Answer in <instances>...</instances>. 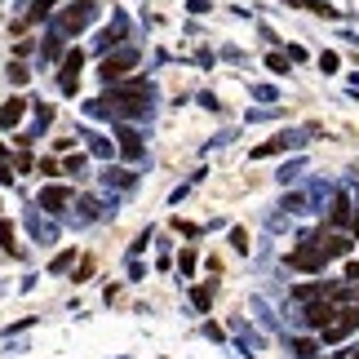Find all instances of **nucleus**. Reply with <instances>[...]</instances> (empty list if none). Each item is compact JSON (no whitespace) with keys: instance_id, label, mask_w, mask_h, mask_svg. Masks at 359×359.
<instances>
[{"instance_id":"obj_24","label":"nucleus","mask_w":359,"mask_h":359,"mask_svg":"<svg viewBox=\"0 0 359 359\" xmlns=\"http://www.w3.org/2000/svg\"><path fill=\"white\" fill-rule=\"evenodd\" d=\"M62 173H72V177H85V173H89V160L76 151V156H67V160H62Z\"/></svg>"},{"instance_id":"obj_39","label":"nucleus","mask_w":359,"mask_h":359,"mask_svg":"<svg viewBox=\"0 0 359 359\" xmlns=\"http://www.w3.org/2000/svg\"><path fill=\"white\" fill-rule=\"evenodd\" d=\"M191 13H209V0H191Z\"/></svg>"},{"instance_id":"obj_40","label":"nucleus","mask_w":359,"mask_h":359,"mask_svg":"<svg viewBox=\"0 0 359 359\" xmlns=\"http://www.w3.org/2000/svg\"><path fill=\"white\" fill-rule=\"evenodd\" d=\"M0 160H9V156H5V142H0Z\"/></svg>"},{"instance_id":"obj_23","label":"nucleus","mask_w":359,"mask_h":359,"mask_svg":"<svg viewBox=\"0 0 359 359\" xmlns=\"http://www.w3.org/2000/svg\"><path fill=\"white\" fill-rule=\"evenodd\" d=\"M284 213H306V191H288V196L280 200Z\"/></svg>"},{"instance_id":"obj_5","label":"nucleus","mask_w":359,"mask_h":359,"mask_svg":"<svg viewBox=\"0 0 359 359\" xmlns=\"http://www.w3.org/2000/svg\"><path fill=\"white\" fill-rule=\"evenodd\" d=\"M306 142H311V133H306V129H284V133H275L271 142L253 147V160H266V156H284V151H302Z\"/></svg>"},{"instance_id":"obj_38","label":"nucleus","mask_w":359,"mask_h":359,"mask_svg":"<svg viewBox=\"0 0 359 359\" xmlns=\"http://www.w3.org/2000/svg\"><path fill=\"white\" fill-rule=\"evenodd\" d=\"M0 182H5V187L13 182V169H9V160H0Z\"/></svg>"},{"instance_id":"obj_28","label":"nucleus","mask_w":359,"mask_h":359,"mask_svg":"<svg viewBox=\"0 0 359 359\" xmlns=\"http://www.w3.org/2000/svg\"><path fill=\"white\" fill-rule=\"evenodd\" d=\"M266 67L275 76H288V53H266Z\"/></svg>"},{"instance_id":"obj_33","label":"nucleus","mask_w":359,"mask_h":359,"mask_svg":"<svg viewBox=\"0 0 359 359\" xmlns=\"http://www.w3.org/2000/svg\"><path fill=\"white\" fill-rule=\"evenodd\" d=\"M231 244H236V253H248V248H253V244H248V231H231Z\"/></svg>"},{"instance_id":"obj_10","label":"nucleus","mask_w":359,"mask_h":359,"mask_svg":"<svg viewBox=\"0 0 359 359\" xmlns=\"http://www.w3.org/2000/svg\"><path fill=\"white\" fill-rule=\"evenodd\" d=\"M102 187L107 191H133L137 187V169H129V164H107V169H102Z\"/></svg>"},{"instance_id":"obj_26","label":"nucleus","mask_w":359,"mask_h":359,"mask_svg":"<svg viewBox=\"0 0 359 359\" xmlns=\"http://www.w3.org/2000/svg\"><path fill=\"white\" fill-rule=\"evenodd\" d=\"M196 266H200L196 248H182V257H177V271H182V280H187V275H196Z\"/></svg>"},{"instance_id":"obj_22","label":"nucleus","mask_w":359,"mask_h":359,"mask_svg":"<svg viewBox=\"0 0 359 359\" xmlns=\"http://www.w3.org/2000/svg\"><path fill=\"white\" fill-rule=\"evenodd\" d=\"M0 248H9V257H27V248L13 244V226L9 222H0Z\"/></svg>"},{"instance_id":"obj_41","label":"nucleus","mask_w":359,"mask_h":359,"mask_svg":"<svg viewBox=\"0 0 359 359\" xmlns=\"http://www.w3.org/2000/svg\"><path fill=\"white\" fill-rule=\"evenodd\" d=\"M355 359H359V351H355Z\"/></svg>"},{"instance_id":"obj_14","label":"nucleus","mask_w":359,"mask_h":359,"mask_svg":"<svg viewBox=\"0 0 359 359\" xmlns=\"http://www.w3.org/2000/svg\"><path fill=\"white\" fill-rule=\"evenodd\" d=\"M32 111H36V120H32V129H27V133L18 137V142H22V147H32V142H36V137H40V133H45V129H49V120H53V107H45V102H32Z\"/></svg>"},{"instance_id":"obj_37","label":"nucleus","mask_w":359,"mask_h":359,"mask_svg":"<svg viewBox=\"0 0 359 359\" xmlns=\"http://www.w3.org/2000/svg\"><path fill=\"white\" fill-rule=\"evenodd\" d=\"M346 284H359V262H346Z\"/></svg>"},{"instance_id":"obj_1","label":"nucleus","mask_w":359,"mask_h":359,"mask_svg":"<svg viewBox=\"0 0 359 359\" xmlns=\"http://www.w3.org/2000/svg\"><path fill=\"white\" fill-rule=\"evenodd\" d=\"M85 111H89L93 120H116V124L151 120V111H156V85H151V80L111 85V93H102V98H89Z\"/></svg>"},{"instance_id":"obj_27","label":"nucleus","mask_w":359,"mask_h":359,"mask_svg":"<svg viewBox=\"0 0 359 359\" xmlns=\"http://www.w3.org/2000/svg\"><path fill=\"white\" fill-rule=\"evenodd\" d=\"M72 262H76V248H62V253L49 262V275H62L67 266H72Z\"/></svg>"},{"instance_id":"obj_30","label":"nucleus","mask_w":359,"mask_h":359,"mask_svg":"<svg viewBox=\"0 0 359 359\" xmlns=\"http://www.w3.org/2000/svg\"><path fill=\"white\" fill-rule=\"evenodd\" d=\"M293 355H297V359H315V341H306V337H293Z\"/></svg>"},{"instance_id":"obj_3","label":"nucleus","mask_w":359,"mask_h":359,"mask_svg":"<svg viewBox=\"0 0 359 359\" xmlns=\"http://www.w3.org/2000/svg\"><path fill=\"white\" fill-rule=\"evenodd\" d=\"M288 266H293V271H306V275L324 271V266H328V253H324L320 236H306V240H302L293 253H288Z\"/></svg>"},{"instance_id":"obj_20","label":"nucleus","mask_w":359,"mask_h":359,"mask_svg":"<svg viewBox=\"0 0 359 359\" xmlns=\"http://www.w3.org/2000/svg\"><path fill=\"white\" fill-rule=\"evenodd\" d=\"M253 315H257V324H262V328L280 333V315L271 311V302H266V297H253Z\"/></svg>"},{"instance_id":"obj_36","label":"nucleus","mask_w":359,"mask_h":359,"mask_svg":"<svg viewBox=\"0 0 359 359\" xmlns=\"http://www.w3.org/2000/svg\"><path fill=\"white\" fill-rule=\"evenodd\" d=\"M147 240H151V231H142V236H137V240H133V248H129V253L137 257V253H142V248H147Z\"/></svg>"},{"instance_id":"obj_4","label":"nucleus","mask_w":359,"mask_h":359,"mask_svg":"<svg viewBox=\"0 0 359 359\" xmlns=\"http://www.w3.org/2000/svg\"><path fill=\"white\" fill-rule=\"evenodd\" d=\"M133 67H137V49H133V45H120L116 53L107 49V58H102V67H98V76L107 80V85H120V80L129 76Z\"/></svg>"},{"instance_id":"obj_9","label":"nucleus","mask_w":359,"mask_h":359,"mask_svg":"<svg viewBox=\"0 0 359 359\" xmlns=\"http://www.w3.org/2000/svg\"><path fill=\"white\" fill-rule=\"evenodd\" d=\"M80 67H85V53H80V49L62 53V76H58V85H62L67 98H72V93L80 89Z\"/></svg>"},{"instance_id":"obj_6","label":"nucleus","mask_w":359,"mask_h":359,"mask_svg":"<svg viewBox=\"0 0 359 359\" xmlns=\"http://www.w3.org/2000/svg\"><path fill=\"white\" fill-rule=\"evenodd\" d=\"M22 222H27V231H32V240H36V244H58V222H53V217L40 209V204L22 213Z\"/></svg>"},{"instance_id":"obj_32","label":"nucleus","mask_w":359,"mask_h":359,"mask_svg":"<svg viewBox=\"0 0 359 359\" xmlns=\"http://www.w3.org/2000/svg\"><path fill=\"white\" fill-rule=\"evenodd\" d=\"M9 80H13V85H27V80H32V72H27L22 62H9Z\"/></svg>"},{"instance_id":"obj_25","label":"nucleus","mask_w":359,"mask_h":359,"mask_svg":"<svg viewBox=\"0 0 359 359\" xmlns=\"http://www.w3.org/2000/svg\"><path fill=\"white\" fill-rule=\"evenodd\" d=\"M275 177H280V187L297 182V177H302V160H288V164H280V173H275Z\"/></svg>"},{"instance_id":"obj_31","label":"nucleus","mask_w":359,"mask_h":359,"mask_svg":"<svg viewBox=\"0 0 359 359\" xmlns=\"http://www.w3.org/2000/svg\"><path fill=\"white\" fill-rule=\"evenodd\" d=\"M253 98L257 102H275V98H280V89H275V85H253Z\"/></svg>"},{"instance_id":"obj_19","label":"nucleus","mask_w":359,"mask_h":359,"mask_svg":"<svg viewBox=\"0 0 359 359\" xmlns=\"http://www.w3.org/2000/svg\"><path fill=\"white\" fill-rule=\"evenodd\" d=\"M22 111H27V98H9L5 107H0V133H5V129H13V124L22 120Z\"/></svg>"},{"instance_id":"obj_35","label":"nucleus","mask_w":359,"mask_h":359,"mask_svg":"<svg viewBox=\"0 0 359 359\" xmlns=\"http://www.w3.org/2000/svg\"><path fill=\"white\" fill-rule=\"evenodd\" d=\"M173 231H182V236H200V226H191V222H182V217H177V222H173Z\"/></svg>"},{"instance_id":"obj_21","label":"nucleus","mask_w":359,"mask_h":359,"mask_svg":"<svg viewBox=\"0 0 359 359\" xmlns=\"http://www.w3.org/2000/svg\"><path fill=\"white\" fill-rule=\"evenodd\" d=\"M213 288H217V280L200 284V288H191V306H196L200 315H209V306H213Z\"/></svg>"},{"instance_id":"obj_16","label":"nucleus","mask_w":359,"mask_h":359,"mask_svg":"<svg viewBox=\"0 0 359 359\" xmlns=\"http://www.w3.org/2000/svg\"><path fill=\"white\" fill-rule=\"evenodd\" d=\"M76 137H85L89 156H98V160H111V151H116V142H111V137H102V133H93V129H80Z\"/></svg>"},{"instance_id":"obj_18","label":"nucleus","mask_w":359,"mask_h":359,"mask_svg":"<svg viewBox=\"0 0 359 359\" xmlns=\"http://www.w3.org/2000/svg\"><path fill=\"white\" fill-rule=\"evenodd\" d=\"M124 27H129V22H124V13H116V18H111V27H107V32H98V49H102V53L124 40Z\"/></svg>"},{"instance_id":"obj_2","label":"nucleus","mask_w":359,"mask_h":359,"mask_svg":"<svg viewBox=\"0 0 359 359\" xmlns=\"http://www.w3.org/2000/svg\"><path fill=\"white\" fill-rule=\"evenodd\" d=\"M98 13H102V5L98 0H76L72 9H62V13H49V27H58L62 36H76V32H85V27H93L98 22Z\"/></svg>"},{"instance_id":"obj_15","label":"nucleus","mask_w":359,"mask_h":359,"mask_svg":"<svg viewBox=\"0 0 359 359\" xmlns=\"http://www.w3.org/2000/svg\"><path fill=\"white\" fill-rule=\"evenodd\" d=\"M320 244H324L328 257H351V248H355V240L346 231H328V236H320Z\"/></svg>"},{"instance_id":"obj_7","label":"nucleus","mask_w":359,"mask_h":359,"mask_svg":"<svg viewBox=\"0 0 359 359\" xmlns=\"http://www.w3.org/2000/svg\"><path fill=\"white\" fill-rule=\"evenodd\" d=\"M231 333H236V346H240V355H248V359L266 351V337H262V333H257V328L248 324V320H236V324H231Z\"/></svg>"},{"instance_id":"obj_29","label":"nucleus","mask_w":359,"mask_h":359,"mask_svg":"<svg viewBox=\"0 0 359 359\" xmlns=\"http://www.w3.org/2000/svg\"><path fill=\"white\" fill-rule=\"evenodd\" d=\"M53 5H58V0H32V18H36V22H45Z\"/></svg>"},{"instance_id":"obj_34","label":"nucleus","mask_w":359,"mask_h":359,"mask_svg":"<svg viewBox=\"0 0 359 359\" xmlns=\"http://www.w3.org/2000/svg\"><path fill=\"white\" fill-rule=\"evenodd\" d=\"M320 67H324V72H337V53L324 49V53H320Z\"/></svg>"},{"instance_id":"obj_13","label":"nucleus","mask_w":359,"mask_h":359,"mask_svg":"<svg viewBox=\"0 0 359 359\" xmlns=\"http://www.w3.org/2000/svg\"><path fill=\"white\" fill-rule=\"evenodd\" d=\"M333 200V182H324V177H315L306 187V213H324V204Z\"/></svg>"},{"instance_id":"obj_17","label":"nucleus","mask_w":359,"mask_h":359,"mask_svg":"<svg viewBox=\"0 0 359 359\" xmlns=\"http://www.w3.org/2000/svg\"><path fill=\"white\" fill-rule=\"evenodd\" d=\"M62 32H58V27H49V32H45V40H40V58H49V62H62Z\"/></svg>"},{"instance_id":"obj_11","label":"nucleus","mask_w":359,"mask_h":359,"mask_svg":"<svg viewBox=\"0 0 359 359\" xmlns=\"http://www.w3.org/2000/svg\"><path fill=\"white\" fill-rule=\"evenodd\" d=\"M328 226H333V231H351L355 226V213H351V200L346 196L328 200Z\"/></svg>"},{"instance_id":"obj_8","label":"nucleus","mask_w":359,"mask_h":359,"mask_svg":"<svg viewBox=\"0 0 359 359\" xmlns=\"http://www.w3.org/2000/svg\"><path fill=\"white\" fill-rule=\"evenodd\" d=\"M116 147H120V156H124V160H142V156H147L142 133H137L133 124H116Z\"/></svg>"},{"instance_id":"obj_12","label":"nucleus","mask_w":359,"mask_h":359,"mask_svg":"<svg viewBox=\"0 0 359 359\" xmlns=\"http://www.w3.org/2000/svg\"><path fill=\"white\" fill-rule=\"evenodd\" d=\"M67 204H76V196L67 187H45L40 191V209L45 213H67Z\"/></svg>"}]
</instances>
